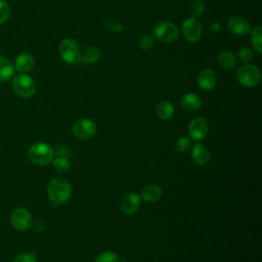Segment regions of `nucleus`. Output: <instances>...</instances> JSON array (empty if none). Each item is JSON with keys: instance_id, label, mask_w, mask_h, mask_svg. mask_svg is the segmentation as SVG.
Masks as SVG:
<instances>
[{"instance_id": "f257e3e1", "label": "nucleus", "mask_w": 262, "mask_h": 262, "mask_svg": "<svg viewBox=\"0 0 262 262\" xmlns=\"http://www.w3.org/2000/svg\"><path fill=\"white\" fill-rule=\"evenodd\" d=\"M47 193L52 203L55 205H61L71 199L72 186L68 180L56 177L48 182Z\"/></svg>"}, {"instance_id": "f03ea898", "label": "nucleus", "mask_w": 262, "mask_h": 262, "mask_svg": "<svg viewBox=\"0 0 262 262\" xmlns=\"http://www.w3.org/2000/svg\"><path fill=\"white\" fill-rule=\"evenodd\" d=\"M29 160L36 166H46L54 158L53 148L45 142L33 143L28 150Z\"/></svg>"}, {"instance_id": "7ed1b4c3", "label": "nucleus", "mask_w": 262, "mask_h": 262, "mask_svg": "<svg viewBox=\"0 0 262 262\" xmlns=\"http://www.w3.org/2000/svg\"><path fill=\"white\" fill-rule=\"evenodd\" d=\"M152 33H154V38L157 39L159 42L161 43H165V44H171L174 43L179 36V31L177 29V27L167 20H163L158 23L154 29H152Z\"/></svg>"}, {"instance_id": "20e7f679", "label": "nucleus", "mask_w": 262, "mask_h": 262, "mask_svg": "<svg viewBox=\"0 0 262 262\" xmlns=\"http://www.w3.org/2000/svg\"><path fill=\"white\" fill-rule=\"evenodd\" d=\"M235 77L241 85L245 87H254L260 82L261 73L255 64L245 63L237 69Z\"/></svg>"}, {"instance_id": "39448f33", "label": "nucleus", "mask_w": 262, "mask_h": 262, "mask_svg": "<svg viewBox=\"0 0 262 262\" xmlns=\"http://www.w3.org/2000/svg\"><path fill=\"white\" fill-rule=\"evenodd\" d=\"M59 54L63 61L70 64L80 63L82 59V54L80 46L74 39L67 38L63 39L59 44Z\"/></svg>"}, {"instance_id": "423d86ee", "label": "nucleus", "mask_w": 262, "mask_h": 262, "mask_svg": "<svg viewBox=\"0 0 262 262\" xmlns=\"http://www.w3.org/2000/svg\"><path fill=\"white\" fill-rule=\"evenodd\" d=\"M12 90L20 97L29 98L33 96L36 92V83L35 81L28 75L20 74L13 78L11 84Z\"/></svg>"}, {"instance_id": "0eeeda50", "label": "nucleus", "mask_w": 262, "mask_h": 262, "mask_svg": "<svg viewBox=\"0 0 262 262\" xmlns=\"http://www.w3.org/2000/svg\"><path fill=\"white\" fill-rule=\"evenodd\" d=\"M72 132L76 138L80 140H87L95 135L96 124L91 119L82 118L74 123Z\"/></svg>"}, {"instance_id": "6e6552de", "label": "nucleus", "mask_w": 262, "mask_h": 262, "mask_svg": "<svg viewBox=\"0 0 262 262\" xmlns=\"http://www.w3.org/2000/svg\"><path fill=\"white\" fill-rule=\"evenodd\" d=\"M10 223L17 230H27L32 225V215L24 207L15 208L10 214Z\"/></svg>"}, {"instance_id": "1a4fd4ad", "label": "nucleus", "mask_w": 262, "mask_h": 262, "mask_svg": "<svg viewBox=\"0 0 262 262\" xmlns=\"http://www.w3.org/2000/svg\"><path fill=\"white\" fill-rule=\"evenodd\" d=\"M181 32L186 41L191 43L198 42L202 36V25L194 17L186 18L182 24Z\"/></svg>"}, {"instance_id": "9d476101", "label": "nucleus", "mask_w": 262, "mask_h": 262, "mask_svg": "<svg viewBox=\"0 0 262 262\" xmlns=\"http://www.w3.org/2000/svg\"><path fill=\"white\" fill-rule=\"evenodd\" d=\"M187 130L190 136V139L200 141L207 136L209 131V125L205 118L196 117L189 122Z\"/></svg>"}, {"instance_id": "9b49d317", "label": "nucleus", "mask_w": 262, "mask_h": 262, "mask_svg": "<svg viewBox=\"0 0 262 262\" xmlns=\"http://www.w3.org/2000/svg\"><path fill=\"white\" fill-rule=\"evenodd\" d=\"M141 198L136 192L126 193L120 201V211L125 215L136 213L140 207Z\"/></svg>"}, {"instance_id": "f8f14e48", "label": "nucleus", "mask_w": 262, "mask_h": 262, "mask_svg": "<svg viewBox=\"0 0 262 262\" xmlns=\"http://www.w3.org/2000/svg\"><path fill=\"white\" fill-rule=\"evenodd\" d=\"M198 86L205 91H210L215 88L217 84V75L211 69L203 70L196 78Z\"/></svg>"}, {"instance_id": "ddd939ff", "label": "nucleus", "mask_w": 262, "mask_h": 262, "mask_svg": "<svg viewBox=\"0 0 262 262\" xmlns=\"http://www.w3.org/2000/svg\"><path fill=\"white\" fill-rule=\"evenodd\" d=\"M227 28L230 32L237 36L247 35L251 31V25L248 19L243 16H232L227 21Z\"/></svg>"}, {"instance_id": "4468645a", "label": "nucleus", "mask_w": 262, "mask_h": 262, "mask_svg": "<svg viewBox=\"0 0 262 262\" xmlns=\"http://www.w3.org/2000/svg\"><path fill=\"white\" fill-rule=\"evenodd\" d=\"M211 154L209 148L203 143H195L191 149V160L196 166H205L210 161Z\"/></svg>"}, {"instance_id": "2eb2a0df", "label": "nucleus", "mask_w": 262, "mask_h": 262, "mask_svg": "<svg viewBox=\"0 0 262 262\" xmlns=\"http://www.w3.org/2000/svg\"><path fill=\"white\" fill-rule=\"evenodd\" d=\"M162 188L158 184L150 183L143 186L140 192V198L146 203H156L162 196Z\"/></svg>"}, {"instance_id": "dca6fc26", "label": "nucleus", "mask_w": 262, "mask_h": 262, "mask_svg": "<svg viewBox=\"0 0 262 262\" xmlns=\"http://www.w3.org/2000/svg\"><path fill=\"white\" fill-rule=\"evenodd\" d=\"M180 104L187 112H196L202 106V98L195 93H185L180 98Z\"/></svg>"}, {"instance_id": "f3484780", "label": "nucleus", "mask_w": 262, "mask_h": 262, "mask_svg": "<svg viewBox=\"0 0 262 262\" xmlns=\"http://www.w3.org/2000/svg\"><path fill=\"white\" fill-rule=\"evenodd\" d=\"M14 66L19 73H28L31 70H33L35 66V59L33 55H31L30 53L24 52L17 55V57L15 58Z\"/></svg>"}, {"instance_id": "a211bd4d", "label": "nucleus", "mask_w": 262, "mask_h": 262, "mask_svg": "<svg viewBox=\"0 0 262 262\" xmlns=\"http://www.w3.org/2000/svg\"><path fill=\"white\" fill-rule=\"evenodd\" d=\"M217 62L218 66L223 70H232L237 64V58L232 52L222 51L218 54Z\"/></svg>"}, {"instance_id": "6ab92c4d", "label": "nucleus", "mask_w": 262, "mask_h": 262, "mask_svg": "<svg viewBox=\"0 0 262 262\" xmlns=\"http://www.w3.org/2000/svg\"><path fill=\"white\" fill-rule=\"evenodd\" d=\"M156 115L161 120H169L174 115V105L169 100H161L156 106Z\"/></svg>"}, {"instance_id": "aec40b11", "label": "nucleus", "mask_w": 262, "mask_h": 262, "mask_svg": "<svg viewBox=\"0 0 262 262\" xmlns=\"http://www.w3.org/2000/svg\"><path fill=\"white\" fill-rule=\"evenodd\" d=\"M14 74V68L9 59L0 55V82H6Z\"/></svg>"}, {"instance_id": "412c9836", "label": "nucleus", "mask_w": 262, "mask_h": 262, "mask_svg": "<svg viewBox=\"0 0 262 262\" xmlns=\"http://www.w3.org/2000/svg\"><path fill=\"white\" fill-rule=\"evenodd\" d=\"M100 55H101V52H100L99 48H97L96 46H89L85 49L82 59H81V62H82V60L85 63L96 62L100 58Z\"/></svg>"}, {"instance_id": "4be33fe9", "label": "nucleus", "mask_w": 262, "mask_h": 262, "mask_svg": "<svg viewBox=\"0 0 262 262\" xmlns=\"http://www.w3.org/2000/svg\"><path fill=\"white\" fill-rule=\"evenodd\" d=\"M262 29L260 25H256L252 31V35H251V42H252V46L255 49V51L259 54L262 53Z\"/></svg>"}, {"instance_id": "5701e85b", "label": "nucleus", "mask_w": 262, "mask_h": 262, "mask_svg": "<svg viewBox=\"0 0 262 262\" xmlns=\"http://www.w3.org/2000/svg\"><path fill=\"white\" fill-rule=\"evenodd\" d=\"M53 167L58 173H66L71 169V163L66 157H56L52 160Z\"/></svg>"}, {"instance_id": "b1692460", "label": "nucleus", "mask_w": 262, "mask_h": 262, "mask_svg": "<svg viewBox=\"0 0 262 262\" xmlns=\"http://www.w3.org/2000/svg\"><path fill=\"white\" fill-rule=\"evenodd\" d=\"M190 146H191V139L186 136L178 137L174 143V147L178 152H185L189 149Z\"/></svg>"}, {"instance_id": "393cba45", "label": "nucleus", "mask_w": 262, "mask_h": 262, "mask_svg": "<svg viewBox=\"0 0 262 262\" xmlns=\"http://www.w3.org/2000/svg\"><path fill=\"white\" fill-rule=\"evenodd\" d=\"M205 11V3L202 0H194L189 5V12L192 17L196 18Z\"/></svg>"}, {"instance_id": "a878e982", "label": "nucleus", "mask_w": 262, "mask_h": 262, "mask_svg": "<svg viewBox=\"0 0 262 262\" xmlns=\"http://www.w3.org/2000/svg\"><path fill=\"white\" fill-rule=\"evenodd\" d=\"M94 262H121L120 257L111 251L100 253L94 260Z\"/></svg>"}, {"instance_id": "bb28decb", "label": "nucleus", "mask_w": 262, "mask_h": 262, "mask_svg": "<svg viewBox=\"0 0 262 262\" xmlns=\"http://www.w3.org/2000/svg\"><path fill=\"white\" fill-rule=\"evenodd\" d=\"M154 44H155V38L149 34L142 35L137 42V45L141 50H149L154 46Z\"/></svg>"}, {"instance_id": "cd10ccee", "label": "nucleus", "mask_w": 262, "mask_h": 262, "mask_svg": "<svg viewBox=\"0 0 262 262\" xmlns=\"http://www.w3.org/2000/svg\"><path fill=\"white\" fill-rule=\"evenodd\" d=\"M10 15V7L9 4L4 1L0 0V25L4 24Z\"/></svg>"}, {"instance_id": "c85d7f7f", "label": "nucleus", "mask_w": 262, "mask_h": 262, "mask_svg": "<svg viewBox=\"0 0 262 262\" xmlns=\"http://www.w3.org/2000/svg\"><path fill=\"white\" fill-rule=\"evenodd\" d=\"M237 56H238V58H239L243 62L248 63V62H249L250 60H252V58H253V52H252V50H251L250 48H248V47H243V48L239 49V51H238V53H237Z\"/></svg>"}, {"instance_id": "c756f323", "label": "nucleus", "mask_w": 262, "mask_h": 262, "mask_svg": "<svg viewBox=\"0 0 262 262\" xmlns=\"http://www.w3.org/2000/svg\"><path fill=\"white\" fill-rule=\"evenodd\" d=\"M13 262H37V260L33 253H21L14 258Z\"/></svg>"}, {"instance_id": "7c9ffc66", "label": "nucleus", "mask_w": 262, "mask_h": 262, "mask_svg": "<svg viewBox=\"0 0 262 262\" xmlns=\"http://www.w3.org/2000/svg\"><path fill=\"white\" fill-rule=\"evenodd\" d=\"M211 29H212L214 32H217V31H218V29H220V26H219V24L215 23V24H212Z\"/></svg>"}]
</instances>
